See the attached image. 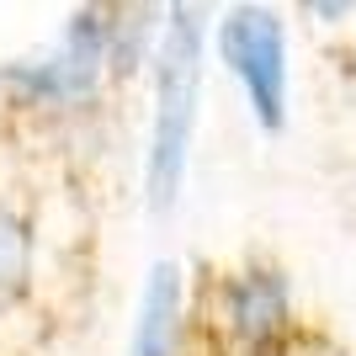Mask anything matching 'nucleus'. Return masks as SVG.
<instances>
[{
    "mask_svg": "<svg viewBox=\"0 0 356 356\" xmlns=\"http://www.w3.org/2000/svg\"><path fill=\"white\" fill-rule=\"evenodd\" d=\"M202 38H197L192 11H170L160 43V70H154V138H149V202L170 208L186 170V144L197 122V86H202Z\"/></svg>",
    "mask_w": 356,
    "mask_h": 356,
    "instance_id": "nucleus-1",
    "label": "nucleus"
},
{
    "mask_svg": "<svg viewBox=\"0 0 356 356\" xmlns=\"http://www.w3.org/2000/svg\"><path fill=\"white\" fill-rule=\"evenodd\" d=\"M218 43H223L229 70L245 80V90H250V102H255V112H261V122H266V128H277V122H282V102H287L282 22H277L271 11L245 6V11H229V22H223V32H218Z\"/></svg>",
    "mask_w": 356,
    "mask_h": 356,
    "instance_id": "nucleus-2",
    "label": "nucleus"
},
{
    "mask_svg": "<svg viewBox=\"0 0 356 356\" xmlns=\"http://www.w3.org/2000/svg\"><path fill=\"white\" fill-rule=\"evenodd\" d=\"M102 59H106V27L96 22V11H80L70 22V32H64L59 54L32 64V70H16V80L27 90H38V96L64 102V96H86L96 70H102Z\"/></svg>",
    "mask_w": 356,
    "mask_h": 356,
    "instance_id": "nucleus-3",
    "label": "nucleus"
},
{
    "mask_svg": "<svg viewBox=\"0 0 356 356\" xmlns=\"http://www.w3.org/2000/svg\"><path fill=\"white\" fill-rule=\"evenodd\" d=\"M229 303H234V330L239 341H271L277 330H282V314H287V287L271 277V271H250V277H239L229 287Z\"/></svg>",
    "mask_w": 356,
    "mask_h": 356,
    "instance_id": "nucleus-4",
    "label": "nucleus"
},
{
    "mask_svg": "<svg viewBox=\"0 0 356 356\" xmlns=\"http://www.w3.org/2000/svg\"><path fill=\"white\" fill-rule=\"evenodd\" d=\"M176 266H154L144 282V303H138V325H134V351L128 356H170L176 341Z\"/></svg>",
    "mask_w": 356,
    "mask_h": 356,
    "instance_id": "nucleus-5",
    "label": "nucleus"
},
{
    "mask_svg": "<svg viewBox=\"0 0 356 356\" xmlns=\"http://www.w3.org/2000/svg\"><path fill=\"white\" fill-rule=\"evenodd\" d=\"M27 266H32V245L27 229L11 208H0V303H11L27 287Z\"/></svg>",
    "mask_w": 356,
    "mask_h": 356,
    "instance_id": "nucleus-6",
    "label": "nucleus"
}]
</instances>
